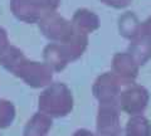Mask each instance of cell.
I'll use <instances>...</instances> for the list:
<instances>
[{
  "label": "cell",
  "mask_w": 151,
  "mask_h": 136,
  "mask_svg": "<svg viewBox=\"0 0 151 136\" xmlns=\"http://www.w3.org/2000/svg\"><path fill=\"white\" fill-rule=\"evenodd\" d=\"M38 24H39V29L43 33V35L53 43H64L74 32L72 23L64 17L59 15L57 12L45 14L38 22Z\"/></svg>",
  "instance_id": "6da1fadb"
},
{
  "label": "cell",
  "mask_w": 151,
  "mask_h": 136,
  "mask_svg": "<svg viewBox=\"0 0 151 136\" xmlns=\"http://www.w3.org/2000/svg\"><path fill=\"white\" fill-rule=\"evenodd\" d=\"M149 91L146 87L137 83H131L122 88L117 98V104L120 110L131 116L141 115L149 104Z\"/></svg>",
  "instance_id": "7a4b0ae2"
},
{
  "label": "cell",
  "mask_w": 151,
  "mask_h": 136,
  "mask_svg": "<svg viewBox=\"0 0 151 136\" xmlns=\"http://www.w3.org/2000/svg\"><path fill=\"white\" fill-rule=\"evenodd\" d=\"M97 129L100 136H113L121 134L120 107L117 102H102L100 105Z\"/></svg>",
  "instance_id": "3957f363"
},
{
  "label": "cell",
  "mask_w": 151,
  "mask_h": 136,
  "mask_svg": "<svg viewBox=\"0 0 151 136\" xmlns=\"http://www.w3.org/2000/svg\"><path fill=\"white\" fill-rule=\"evenodd\" d=\"M44 110L54 115H64L72 107V97L67 88L62 84H55L42 98Z\"/></svg>",
  "instance_id": "277c9868"
},
{
  "label": "cell",
  "mask_w": 151,
  "mask_h": 136,
  "mask_svg": "<svg viewBox=\"0 0 151 136\" xmlns=\"http://www.w3.org/2000/svg\"><path fill=\"white\" fill-rule=\"evenodd\" d=\"M125 86L112 72H106L101 74L94 82L93 93L100 102H117L122 88Z\"/></svg>",
  "instance_id": "5b68a950"
},
{
  "label": "cell",
  "mask_w": 151,
  "mask_h": 136,
  "mask_svg": "<svg viewBox=\"0 0 151 136\" xmlns=\"http://www.w3.org/2000/svg\"><path fill=\"white\" fill-rule=\"evenodd\" d=\"M140 65L127 52H117L112 58V73L124 86L134 83L139 74Z\"/></svg>",
  "instance_id": "8992f818"
},
{
  "label": "cell",
  "mask_w": 151,
  "mask_h": 136,
  "mask_svg": "<svg viewBox=\"0 0 151 136\" xmlns=\"http://www.w3.org/2000/svg\"><path fill=\"white\" fill-rule=\"evenodd\" d=\"M10 6L14 15L25 23H38L45 15L37 0H12Z\"/></svg>",
  "instance_id": "52a82bcc"
},
{
  "label": "cell",
  "mask_w": 151,
  "mask_h": 136,
  "mask_svg": "<svg viewBox=\"0 0 151 136\" xmlns=\"http://www.w3.org/2000/svg\"><path fill=\"white\" fill-rule=\"evenodd\" d=\"M70 23H72V25L77 30L82 32L87 35L89 33H93L94 30H97L101 25L100 17L94 12L89 10L87 8L77 9L73 14Z\"/></svg>",
  "instance_id": "ba28073f"
},
{
  "label": "cell",
  "mask_w": 151,
  "mask_h": 136,
  "mask_svg": "<svg viewBox=\"0 0 151 136\" xmlns=\"http://www.w3.org/2000/svg\"><path fill=\"white\" fill-rule=\"evenodd\" d=\"M60 45H62V48L64 50L67 59L68 60H74L78 57H81V55L83 54V52L86 50L87 45H88V35L84 34V33H82V32L77 30L74 28L73 34Z\"/></svg>",
  "instance_id": "9c48e42d"
},
{
  "label": "cell",
  "mask_w": 151,
  "mask_h": 136,
  "mask_svg": "<svg viewBox=\"0 0 151 136\" xmlns=\"http://www.w3.org/2000/svg\"><path fill=\"white\" fill-rule=\"evenodd\" d=\"M127 53L139 65H144L151 58V38L140 34L135 39L130 40Z\"/></svg>",
  "instance_id": "30bf717a"
},
{
  "label": "cell",
  "mask_w": 151,
  "mask_h": 136,
  "mask_svg": "<svg viewBox=\"0 0 151 136\" xmlns=\"http://www.w3.org/2000/svg\"><path fill=\"white\" fill-rule=\"evenodd\" d=\"M117 27H119L120 35L129 40H132L140 35L141 22L134 12H125L119 17Z\"/></svg>",
  "instance_id": "8fae6325"
},
{
  "label": "cell",
  "mask_w": 151,
  "mask_h": 136,
  "mask_svg": "<svg viewBox=\"0 0 151 136\" xmlns=\"http://www.w3.org/2000/svg\"><path fill=\"white\" fill-rule=\"evenodd\" d=\"M125 136H151V124L141 115L131 116L125 126Z\"/></svg>",
  "instance_id": "7c38bea8"
},
{
  "label": "cell",
  "mask_w": 151,
  "mask_h": 136,
  "mask_svg": "<svg viewBox=\"0 0 151 136\" xmlns=\"http://www.w3.org/2000/svg\"><path fill=\"white\" fill-rule=\"evenodd\" d=\"M20 68L29 74L30 83L43 84V82L47 81V79H49V77L52 76L50 68L48 64L38 63V62H24L20 65Z\"/></svg>",
  "instance_id": "4fadbf2b"
},
{
  "label": "cell",
  "mask_w": 151,
  "mask_h": 136,
  "mask_svg": "<svg viewBox=\"0 0 151 136\" xmlns=\"http://www.w3.org/2000/svg\"><path fill=\"white\" fill-rule=\"evenodd\" d=\"M44 58L48 65H52L55 69H60L67 64L68 59L65 57V53L62 45L58 43H50L44 48Z\"/></svg>",
  "instance_id": "5bb4252c"
},
{
  "label": "cell",
  "mask_w": 151,
  "mask_h": 136,
  "mask_svg": "<svg viewBox=\"0 0 151 136\" xmlns=\"http://www.w3.org/2000/svg\"><path fill=\"white\" fill-rule=\"evenodd\" d=\"M37 1L40 4V6L43 8L45 14L55 12L60 4V0H37Z\"/></svg>",
  "instance_id": "9a60e30c"
},
{
  "label": "cell",
  "mask_w": 151,
  "mask_h": 136,
  "mask_svg": "<svg viewBox=\"0 0 151 136\" xmlns=\"http://www.w3.org/2000/svg\"><path fill=\"white\" fill-rule=\"evenodd\" d=\"M100 1L113 9H125L131 5L132 0H100Z\"/></svg>",
  "instance_id": "2e32d148"
},
{
  "label": "cell",
  "mask_w": 151,
  "mask_h": 136,
  "mask_svg": "<svg viewBox=\"0 0 151 136\" xmlns=\"http://www.w3.org/2000/svg\"><path fill=\"white\" fill-rule=\"evenodd\" d=\"M141 35H146L151 38V14L146 18V19L141 23V30H140Z\"/></svg>",
  "instance_id": "e0dca14e"
},
{
  "label": "cell",
  "mask_w": 151,
  "mask_h": 136,
  "mask_svg": "<svg viewBox=\"0 0 151 136\" xmlns=\"http://www.w3.org/2000/svg\"><path fill=\"white\" fill-rule=\"evenodd\" d=\"M8 43H9V39H8L6 30L0 27V52H3V50L6 48Z\"/></svg>",
  "instance_id": "ac0fdd59"
}]
</instances>
